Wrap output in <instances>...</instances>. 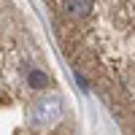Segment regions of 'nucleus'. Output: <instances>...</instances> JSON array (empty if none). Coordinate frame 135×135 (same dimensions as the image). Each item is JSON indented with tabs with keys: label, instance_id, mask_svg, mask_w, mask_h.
Returning a JSON list of instances; mask_svg holds the SVG:
<instances>
[{
	"label": "nucleus",
	"instance_id": "obj_1",
	"mask_svg": "<svg viewBox=\"0 0 135 135\" xmlns=\"http://www.w3.org/2000/svg\"><path fill=\"white\" fill-rule=\"evenodd\" d=\"M81 111L30 0H0V135H81Z\"/></svg>",
	"mask_w": 135,
	"mask_h": 135
},
{
	"label": "nucleus",
	"instance_id": "obj_2",
	"mask_svg": "<svg viewBox=\"0 0 135 135\" xmlns=\"http://www.w3.org/2000/svg\"><path fill=\"white\" fill-rule=\"evenodd\" d=\"M60 57L108 111L119 135H135V0H41Z\"/></svg>",
	"mask_w": 135,
	"mask_h": 135
}]
</instances>
